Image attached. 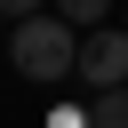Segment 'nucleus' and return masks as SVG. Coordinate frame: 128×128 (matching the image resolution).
Masks as SVG:
<instances>
[{"instance_id":"f03ea898","label":"nucleus","mask_w":128,"mask_h":128,"mask_svg":"<svg viewBox=\"0 0 128 128\" xmlns=\"http://www.w3.org/2000/svg\"><path fill=\"white\" fill-rule=\"evenodd\" d=\"M72 80H88V88H120V80H128V24H96V32H80V64H72Z\"/></svg>"},{"instance_id":"20e7f679","label":"nucleus","mask_w":128,"mask_h":128,"mask_svg":"<svg viewBox=\"0 0 128 128\" xmlns=\"http://www.w3.org/2000/svg\"><path fill=\"white\" fill-rule=\"evenodd\" d=\"M56 16H64V24H80V32H96V24L112 16V0H56Z\"/></svg>"},{"instance_id":"f257e3e1","label":"nucleus","mask_w":128,"mask_h":128,"mask_svg":"<svg viewBox=\"0 0 128 128\" xmlns=\"http://www.w3.org/2000/svg\"><path fill=\"white\" fill-rule=\"evenodd\" d=\"M8 64H16L24 80H72V64H80V24H64L56 8L16 16V32H8Z\"/></svg>"},{"instance_id":"7ed1b4c3","label":"nucleus","mask_w":128,"mask_h":128,"mask_svg":"<svg viewBox=\"0 0 128 128\" xmlns=\"http://www.w3.org/2000/svg\"><path fill=\"white\" fill-rule=\"evenodd\" d=\"M88 128H128V80H120V88H96V104H88Z\"/></svg>"},{"instance_id":"0eeeda50","label":"nucleus","mask_w":128,"mask_h":128,"mask_svg":"<svg viewBox=\"0 0 128 128\" xmlns=\"http://www.w3.org/2000/svg\"><path fill=\"white\" fill-rule=\"evenodd\" d=\"M120 24H128V16H120Z\"/></svg>"},{"instance_id":"39448f33","label":"nucleus","mask_w":128,"mask_h":128,"mask_svg":"<svg viewBox=\"0 0 128 128\" xmlns=\"http://www.w3.org/2000/svg\"><path fill=\"white\" fill-rule=\"evenodd\" d=\"M48 128H88V112H72V104H56V112H48Z\"/></svg>"},{"instance_id":"423d86ee","label":"nucleus","mask_w":128,"mask_h":128,"mask_svg":"<svg viewBox=\"0 0 128 128\" xmlns=\"http://www.w3.org/2000/svg\"><path fill=\"white\" fill-rule=\"evenodd\" d=\"M32 8H40V0H0V16H32Z\"/></svg>"}]
</instances>
